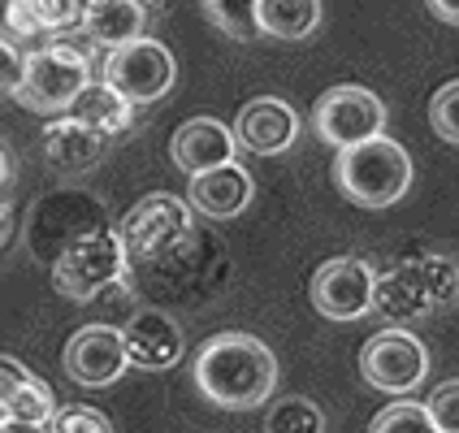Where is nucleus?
Listing matches in <instances>:
<instances>
[{"instance_id": "5701e85b", "label": "nucleus", "mask_w": 459, "mask_h": 433, "mask_svg": "<svg viewBox=\"0 0 459 433\" xmlns=\"http://www.w3.org/2000/svg\"><path fill=\"white\" fill-rule=\"evenodd\" d=\"M368 433H437L434 416L425 403H411V399H399V403H390L373 416V425Z\"/></svg>"}, {"instance_id": "ddd939ff", "label": "nucleus", "mask_w": 459, "mask_h": 433, "mask_svg": "<svg viewBox=\"0 0 459 433\" xmlns=\"http://www.w3.org/2000/svg\"><path fill=\"white\" fill-rule=\"evenodd\" d=\"M122 338H126L130 368H143V373H165V368H174L182 359V351H186L182 325L169 312H160V307L130 312V321L122 325Z\"/></svg>"}, {"instance_id": "f257e3e1", "label": "nucleus", "mask_w": 459, "mask_h": 433, "mask_svg": "<svg viewBox=\"0 0 459 433\" xmlns=\"http://www.w3.org/2000/svg\"><path fill=\"white\" fill-rule=\"evenodd\" d=\"M195 385L217 408L252 411L278 385V356L252 333H212L195 351Z\"/></svg>"}, {"instance_id": "f704fd0d", "label": "nucleus", "mask_w": 459, "mask_h": 433, "mask_svg": "<svg viewBox=\"0 0 459 433\" xmlns=\"http://www.w3.org/2000/svg\"><path fill=\"white\" fill-rule=\"evenodd\" d=\"M143 13H160V9H169V0H134Z\"/></svg>"}, {"instance_id": "b1692460", "label": "nucleus", "mask_w": 459, "mask_h": 433, "mask_svg": "<svg viewBox=\"0 0 459 433\" xmlns=\"http://www.w3.org/2000/svg\"><path fill=\"white\" fill-rule=\"evenodd\" d=\"M52 411H56V399H52V390L39 377H30V382L0 408V416H13V420H30V425H48Z\"/></svg>"}, {"instance_id": "6e6552de", "label": "nucleus", "mask_w": 459, "mask_h": 433, "mask_svg": "<svg viewBox=\"0 0 459 433\" xmlns=\"http://www.w3.org/2000/svg\"><path fill=\"white\" fill-rule=\"evenodd\" d=\"M312 126L330 148H351L364 139L385 134V104L377 91L356 87V82H338L330 87L316 108H312Z\"/></svg>"}, {"instance_id": "39448f33", "label": "nucleus", "mask_w": 459, "mask_h": 433, "mask_svg": "<svg viewBox=\"0 0 459 433\" xmlns=\"http://www.w3.org/2000/svg\"><path fill=\"white\" fill-rule=\"evenodd\" d=\"M87 82H91V65L82 52L70 44H44L26 52V70L13 100L30 113H70V104Z\"/></svg>"}, {"instance_id": "9b49d317", "label": "nucleus", "mask_w": 459, "mask_h": 433, "mask_svg": "<svg viewBox=\"0 0 459 433\" xmlns=\"http://www.w3.org/2000/svg\"><path fill=\"white\" fill-rule=\"evenodd\" d=\"M191 212L195 208L186 204L182 195L152 191V195H143L122 217L117 234H122L130 255H165V252H174L182 238H191Z\"/></svg>"}, {"instance_id": "a211bd4d", "label": "nucleus", "mask_w": 459, "mask_h": 433, "mask_svg": "<svg viewBox=\"0 0 459 433\" xmlns=\"http://www.w3.org/2000/svg\"><path fill=\"white\" fill-rule=\"evenodd\" d=\"M148 26V13L134 0H87L82 4V35L100 48H122L139 39Z\"/></svg>"}, {"instance_id": "dca6fc26", "label": "nucleus", "mask_w": 459, "mask_h": 433, "mask_svg": "<svg viewBox=\"0 0 459 433\" xmlns=\"http://www.w3.org/2000/svg\"><path fill=\"white\" fill-rule=\"evenodd\" d=\"M255 195V182L252 174L230 160V165H217V169H204V174H191V191H186V204L195 212H204L212 221H230L238 217L243 208L252 204Z\"/></svg>"}, {"instance_id": "f8f14e48", "label": "nucleus", "mask_w": 459, "mask_h": 433, "mask_svg": "<svg viewBox=\"0 0 459 433\" xmlns=\"http://www.w3.org/2000/svg\"><path fill=\"white\" fill-rule=\"evenodd\" d=\"M65 377L87 390H104V385L122 382V373L130 368L126 359V338L117 325H82L70 333L65 342Z\"/></svg>"}, {"instance_id": "20e7f679", "label": "nucleus", "mask_w": 459, "mask_h": 433, "mask_svg": "<svg viewBox=\"0 0 459 433\" xmlns=\"http://www.w3.org/2000/svg\"><path fill=\"white\" fill-rule=\"evenodd\" d=\"M108 226L104 217V204L91 195V191H78V186H61V191H48L30 204V217H26V247L35 260H56L70 243L96 234V229Z\"/></svg>"}, {"instance_id": "cd10ccee", "label": "nucleus", "mask_w": 459, "mask_h": 433, "mask_svg": "<svg viewBox=\"0 0 459 433\" xmlns=\"http://www.w3.org/2000/svg\"><path fill=\"white\" fill-rule=\"evenodd\" d=\"M35 4V18L44 26V35L48 30H74L82 26V4L87 0H30Z\"/></svg>"}, {"instance_id": "c85d7f7f", "label": "nucleus", "mask_w": 459, "mask_h": 433, "mask_svg": "<svg viewBox=\"0 0 459 433\" xmlns=\"http://www.w3.org/2000/svg\"><path fill=\"white\" fill-rule=\"evenodd\" d=\"M425 408H429V416H434L437 433H459V377H455V382L437 385Z\"/></svg>"}, {"instance_id": "0eeeda50", "label": "nucleus", "mask_w": 459, "mask_h": 433, "mask_svg": "<svg viewBox=\"0 0 459 433\" xmlns=\"http://www.w3.org/2000/svg\"><path fill=\"white\" fill-rule=\"evenodd\" d=\"M455 290H459V269L429 255V260H416V264H403V269L377 278L373 304L382 307L385 316H425L429 307L455 299Z\"/></svg>"}, {"instance_id": "1a4fd4ad", "label": "nucleus", "mask_w": 459, "mask_h": 433, "mask_svg": "<svg viewBox=\"0 0 459 433\" xmlns=\"http://www.w3.org/2000/svg\"><path fill=\"white\" fill-rule=\"evenodd\" d=\"M359 373H364V382L373 390H382V394H408V390H416L425 382L429 351H425V342L416 333L390 325V330H377L364 342Z\"/></svg>"}, {"instance_id": "7c9ffc66", "label": "nucleus", "mask_w": 459, "mask_h": 433, "mask_svg": "<svg viewBox=\"0 0 459 433\" xmlns=\"http://www.w3.org/2000/svg\"><path fill=\"white\" fill-rule=\"evenodd\" d=\"M30 377H35V373L26 368L22 359H13V356H4V351H0V408H4V403H9V399H13Z\"/></svg>"}, {"instance_id": "6ab92c4d", "label": "nucleus", "mask_w": 459, "mask_h": 433, "mask_svg": "<svg viewBox=\"0 0 459 433\" xmlns=\"http://www.w3.org/2000/svg\"><path fill=\"white\" fill-rule=\"evenodd\" d=\"M70 113H74L78 122H87L91 130H100L104 139H117V134H126L134 126V104L122 96V91H113L108 82H87L82 91H78V100L70 104Z\"/></svg>"}, {"instance_id": "473e14b6", "label": "nucleus", "mask_w": 459, "mask_h": 433, "mask_svg": "<svg viewBox=\"0 0 459 433\" xmlns=\"http://www.w3.org/2000/svg\"><path fill=\"white\" fill-rule=\"evenodd\" d=\"M0 433H52L48 425H30V420H13V416H0Z\"/></svg>"}, {"instance_id": "4be33fe9", "label": "nucleus", "mask_w": 459, "mask_h": 433, "mask_svg": "<svg viewBox=\"0 0 459 433\" xmlns=\"http://www.w3.org/2000/svg\"><path fill=\"white\" fill-rule=\"evenodd\" d=\"M255 4L260 0H200L204 18L230 39H255L260 22H255Z\"/></svg>"}, {"instance_id": "c9c22d12", "label": "nucleus", "mask_w": 459, "mask_h": 433, "mask_svg": "<svg viewBox=\"0 0 459 433\" xmlns=\"http://www.w3.org/2000/svg\"><path fill=\"white\" fill-rule=\"evenodd\" d=\"M9 186V156H4V148H0V191Z\"/></svg>"}, {"instance_id": "9d476101", "label": "nucleus", "mask_w": 459, "mask_h": 433, "mask_svg": "<svg viewBox=\"0 0 459 433\" xmlns=\"http://www.w3.org/2000/svg\"><path fill=\"white\" fill-rule=\"evenodd\" d=\"M373 290H377V269L364 255H333L312 273V307L325 321H359L373 307Z\"/></svg>"}, {"instance_id": "412c9836", "label": "nucleus", "mask_w": 459, "mask_h": 433, "mask_svg": "<svg viewBox=\"0 0 459 433\" xmlns=\"http://www.w3.org/2000/svg\"><path fill=\"white\" fill-rule=\"evenodd\" d=\"M264 433H325V411L304 394H286L269 408Z\"/></svg>"}, {"instance_id": "4468645a", "label": "nucleus", "mask_w": 459, "mask_h": 433, "mask_svg": "<svg viewBox=\"0 0 459 433\" xmlns=\"http://www.w3.org/2000/svg\"><path fill=\"white\" fill-rule=\"evenodd\" d=\"M234 139H238V148H247L255 156H281L299 139V113L278 96H255L238 108Z\"/></svg>"}, {"instance_id": "f03ea898", "label": "nucleus", "mask_w": 459, "mask_h": 433, "mask_svg": "<svg viewBox=\"0 0 459 433\" xmlns=\"http://www.w3.org/2000/svg\"><path fill=\"white\" fill-rule=\"evenodd\" d=\"M333 182L338 191L359 208H390L408 195L411 186V156L394 139H364L351 148H338L333 160Z\"/></svg>"}, {"instance_id": "aec40b11", "label": "nucleus", "mask_w": 459, "mask_h": 433, "mask_svg": "<svg viewBox=\"0 0 459 433\" xmlns=\"http://www.w3.org/2000/svg\"><path fill=\"white\" fill-rule=\"evenodd\" d=\"M255 22L273 39H307L321 26V0H260Z\"/></svg>"}, {"instance_id": "2f4dec72", "label": "nucleus", "mask_w": 459, "mask_h": 433, "mask_svg": "<svg viewBox=\"0 0 459 433\" xmlns=\"http://www.w3.org/2000/svg\"><path fill=\"white\" fill-rule=\"evenodd\" d=\"M429 4V13L442 18L446 26H459V0H425Z\"/></svg>"}, {"instance_id": "2eb2a0df", "label": "nucleus", "mask_w": 459, "mask_h": 433, "mask_svg": "<svg viewBox=\"0 0 459 433\" xmlns=\"http://www.w3.org/2000/svg\"><path fill=\"white\" fill-rule=\"evenodd\" d=\"M234 152H238V139L217 117H191L169 139V160L182 174H204V169H217V165H230Z\"/></svg>"}, {"instance_id": "423d86ee", "label": "nucleus", "mask_w": 459, "mask_h": 433, "mask_svg": "<svg viewBox=\"0 0 459 433\" xmlns=\"http://www.w3.org/2000/svg\"><path fill=\"white\" fill-rule=\"evenodd\" d=\"M100 78L113 91H122L130 104H152L160 96H169V87L178 78V61L160 39L139 35L122 48H108Z\"/></svg>"}, {"instance_id": "a878e982", "label": "nucleus", "mask_w": 459, "mask_h": 433, "mask_svg": "<svg viewBox=\"0 0 459 433\" xmlns=\"http://www.w3.org/2000/svg\"><path fill=\"white\" fill-rule=\"evenodd\" d=\"M0 35L13 39V44H30L44 35V26L35 18V4L30 0H0Z\"/></svg>"}, {"instance_id": "7ed1b4c3", "label": "nucleus", "mask_w": 459, "mask_h": 433, "mask_svg": "<svg viewBox=\"0 0 459 433\" xmlns=\"http://www.w3.org/2000/svg\"><path fill=\"white\" fill-rule=\"evenodd\" d=\"M48 269H52V286L65 299L87 304V299H96V295H104V290H113V286L126 281L130 252H126V243H122V234L113 226H104L96 234L70 243Z\"/></svg>"}, {"instance_id": "bb28decb", "label": "nucleus", "mask_w": 459, "mask_h": 433, "mask_svg": "<svg viewBox=\"0 0 459 433\" xmlns=\"http://www.w3.org/2000/svg\"><path fill=\"white\" fill-rule=\"evenodd\" d=\"M429 126L437 139L459 143V78H451L446 87H437L434 100H429Z\"/></svg>"}, {"instance_id": "72a5a7b5", "label": "nucleus", "mask_w": 459, "mask_h": 433, "mask_svg": "<svg viewBox=\"0 0 459 433\" xmlns=\"http://www.w3.org/2000/svg\"><path fill=\"white\" fill-rule=\"evenodd\" d=\"M9 234H13V217H9V208H0V252L9 247Z\"/></svg>"}, {"instance_id": "c756f323", "label": "nucleus", "mask_w": 459, "mask_h": 433, "mask_svg": "<svg viewBox=\"0 0 459 433\" xmlns=\"http://www.w3.org/2000/svg\"><path fill=\"white\" fill-rule=\"evenodd\" d=\"M22 70H26V52L0 35V96H13L18 82H22Z\"/></svg>"}, {"instance_id": "393cba45", "label": "nucleus", "mask_w": 459, "mask_h": 433, "mask_svg": "<svg viewBox=\"0 0 459 433\" xmlns=\"http://www.w3.org/2000/svg\"><path fill=\"white\" fill-rule=\"evenodd\" d=\"M52 433H113V420L91 403H65V408L52 411L48 420Z\"/></svg>"}, {"instance_id": "f3484780", "label": "nucleus", "mask_w": 459, "mask_h": 433, "mask_svg": "<svg viewBox=\"0 0 459 433\" xmlns=\"http://www.w3.org/2000/svg\"><path fill=\"white\" fill-rule=\"evenodd\" d=\"M39 143H44V160H48L56 174H82V169L100 165L104 148H108V139H104L100 130L78 122L74 113L48 122L44 134H39Z\"/></svg>"}]
</instances>
